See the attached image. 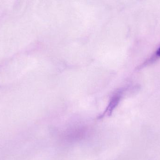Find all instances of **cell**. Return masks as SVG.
<instances>
[{
  "label": "cell",
  "mask_w": 160,
  "mask_h": 160,
  "mask_svg": "<svg viewBox=\"0 0 160 160\" xmlns=\"http://www.w3.org/2000/svg\"><path fill=\"white\" fill-rule=\"evenodd\" d=\"M157 54L158 56H160V48H159V49L158 50V51H157Z\"/></svg>",
  "instance_id": "6da1fadb"
}]
</instances>
